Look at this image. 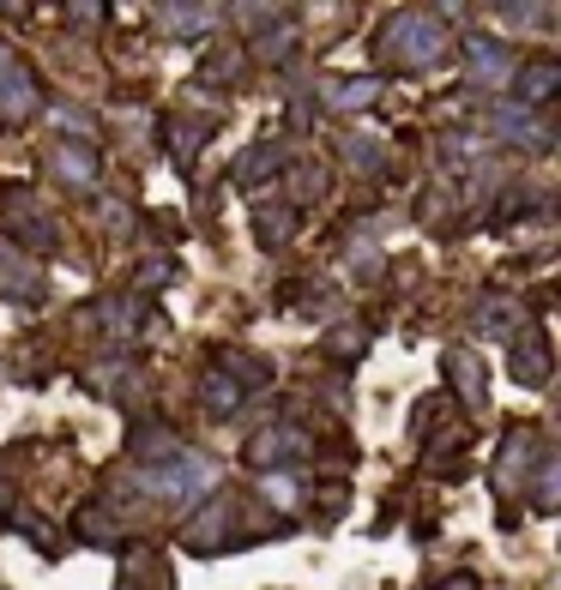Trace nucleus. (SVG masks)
<instances>
[{
    "label": "nucleus",
    "mask_w": 561,
    "mask_h": 590,
    "mask_svg": "<svg viewBox=\"0 0 561 590\" xmlns=\"http://www.w3.org/2000/svg\"><path fill=\"white\" fill-rule=\"evenodd\" d=\"M447 24L435 19V12H399V19L387 24V36H380V55L392 61V67H435L441 55H447Z\"/></svg>",
    "instance_id": "nucleus-1"
},
{
    "label": "nucleus",
    "mask_w": 561,
    "mask_h": 590,
    "mask_svg": "<svg viewBox=\"0 0 561 590\" xmlns=\"http://www.w3.org/2000/svg\"><path fill=\"white\" fill-rule=\"evenodd\" d=\"M212 477H218V470L199 452H170V458L139 470V482H145L151 494H199V489H212Z\"/></svg>",
    "instance_id": "nucleus-2"
},
{
    "label": "nucleus",
    "mask_w": 561,
    "mask_h": 590,
    "mask_svg": "<svg viewBox=\"0 0 561 590\" xmlns=\"http://www.w3.org/2000/svg\"><path fill=\"white\" fill-rule=\"evenodd\" d=\"M309 452H314V440L302 428H290V422H278V428H260L248 440V465L253 470H296V465H309Z\"/></svg>",
    "instance_id": "nucleus-3"
},
{
    "label": "nucleus",
    "mask_w": 561,
    "mask_h": 590,
    "mask_svg": "<svg viewBox=\"0 0 561 590\" xmlns=\"http://www.w3.org/2000/svg\"><path fill=\"white\" fill-rule=\"evenodd\" d=\"M36 102H43V91H36L31 67H24V61L0 43V114H7V121H31Z\"/></svg>",
    "instance_id": "nucleus-4"
},
{
    "label": "nucleus",
    "mask_w": 561,
    "mask_h": 590,
    "mask_svg": "<svg viewBox=\"0 0 561 590\" xmlns=\"http://www.w3.org/2000/svg\"><path fill=\"white\" fill-rule=\"evenodd\" d=\"M465 67L477 85H514V55L501 36H465Z\"/></svg>",
    "instance_id": "nucleus-5"
},
{
    "label": "nucleus",
    "mask_w": 561,
    "mask_h": 590,
    "mask_svg": "<svg viewBox=\"0 0 561 590\" xmlns=\"http://www.w3.org/2000/svg\"><path fill=\"white\" fill-rule=\"evenodd\" d=\"M489 127H495L501 139H519L526 151H550V145H555L550 121H543L538 109H519V102H507V109H495V114H489Z\"/></svg>",
    "instance_id": "nucleus-6"
},
{
    "label": "nucleus",
    "mask_w": 561,
    "mask_h": 590,
    "mask_svg": "<svg viewBox=\"0 0 561 590\" xmlns=\"http://www.w3.org/2000/svg\"><path fill=\"white\" fill-rule=\"evenodd\" d=\"M0 211H7V229L24 241V248H36V253L55 248V223H48L43 211H31V205H24V187H12V194L0 199Z\"/></svg>",
    "instance_id": "nucleus-7"
},
{
    "label": "nucleus",
    "mask_w": 561,
    "mask_h": 590,
    "mask_svg": "<svg viewBox=\"0 0 561 590\" xmlns=\"http://www.w3.org/2000/svg\"><path fill=\"white\" fill-rule=\"evenodd\" d=\"M507 362H514L519 386H543L550 380V343H543V331H514L507 338Z\"/></svg>",
    "instance_id": "nucleus-8"
},
{
    "label": "nucleus",
    "mask_w": 561,
    "mask_h": 590,
    "mask_svg": "<svg viewBox=\"0 0 561 590\" xmlns=\"http://www.w3.org/2000/svg\"><path fill=\"white\" fill-rule=\"evenodd\" d=\"M236 518H241V512L229 506V500H212L206 518H194V524L182 531V543L194 548V555H206V548H218V543H229V536H236Z\"/></svg>",
    "instance_id": "nucleus-9"
},
{
    "label": "nucleus",
    "mask_w": 561,
    "mask_h": 590,
    "mask_svg": "<svg viewBox=\"0 0 561 590\" xmlns=\"http://www.w3.org/2000/svg\"><path fill=\"white\" fill-rule=\"evenodd\" d=\"M48 170H55L67 187H97V151H91V145H73V139H61V145L48 151Z\"/></svg>",
    "instance_id": "nucleus-10"
},
{
    "label": "nucleus",
    "mask_w": 561,
    "mask_h": 590,
    "mask_svg": "<svg viewBox=\"0 0 561 590\" xmlns=\"http://www.w3.org/2000/svg\"><path fill=\"white\" fill-rule=\"evenodd\" d=\"M555 85H561V67H555V61H531V67L514 73V102H519V109H538V102L555 97Z\"/></svg>",
    "instance_id": "nucleus-11"
},
{
    "label": "nucleus",
    "mask_w": 561,
    "mask_h": 590,
    "mask_svg": "<svg viewBox=\"0 0 561 590\" xmlns=\"http://www.w3.org/2000/svg\"><path fill=\"white\" fill-rule=\"evenodd\" d=\"M447 380H453V392L465 397L471 409L489 404V380H483V362L471 350H447Z\"/></svg>",
    "instance_id": "nucleus-12"
},
{
    "label": "nucleus",
    "mask_w": 561,
    "mask_h": 590,
    "mask_svg": "<svg viewBox=\"0 0 561 590\" xmlns=\"http://www.w3.org/2000/svg\"><path fill=\"white\" fill-rule=\"evenodd\" d=\"M0 295H19V302H36L43 295V277L31 272V260L12 248H0Z\"/></svg>",
    "instance_id": "nucleus-13"
},
{
    "label": "nucleus",
    "mask_w": 561,
    "mask_h": 590,
    "mask_svg": "<svg viewBox=\"0 0 561 590\" xmlns=\"http://www.w3.org/2000/svg\"><path fill=\"white\" fill-rule=\"evenodd\" d=\"M127 452H133L139 465H158V452L170 458V452H182V446H175V434L163 428V422H139V428L127 434Z\"/></svg>",
    "instance_id": "nucleus-14"
},
{
    "label": "nucleus",
    "mask_w": 561,
    "mask_h": 590,
    "mask_svg": "<svg viewBox=\"0 0 561 590\" xmlns=\"http://www.w3.org/2000/svg\"><path fill=\"white\" fill-rule=\"evenodd\" d=\"M253 236H260V248H284L296 236V211L290 205H260L253 211Z\"/></svg>",
    "instance_id": "nucleus-15"
},
{
    "label": "nucleus",
    "mask_w": 561,
    "mask_h": 590,
    "mask_svg": "<svg viewBox=\"0 0 561 590\" xmlns=\"http://www.w3.org/2000/svg\"><path fill=\"white\" fill-rule=\"evenodd\" d=\"M163 24H170V36H206L224 24L218 7H163Z\"/></svg>",
    "instance_id": "nucleus-16"
},
{
    "label": "nucleus",
    "mask_w": 561,
    "mask_h": 590,
    "mask_svg": "<svg viewBox=\"0 0 561 590\" xmlns=\"http://www.w3.org/2000/svg\"><path fill=\"white\" fill-rule=\"evenodd\" d=\"M278 163H284V151H278V145H248V151L236 157V187H260Z\"/></svg>",
    "instance_id": "nucleus-17"
},
{
    "label": "nucleus",
    "mask_w": 561,
    "mask_h": 590,
    "mask_svg": "<svg viewBox=\"0 0 561 590\" xmlns=\"http://www.w3.org/2000/svg\"><path fill=\"white\" fill-rule=\"evenodd\" d=\"M199 404H206L212 416H229V409L241 404V386H236L229 374H218V368H212V374L199 380Z\"/></svg>",
    "instance_id": "nucleus-18"
},
{
    "label": "nucleus",
    "mask_w": 561,
    "mask_h": 590,
    "mask_svg": "<svg viewBox=\"0 0 561 590\" xmlns=\"http://www.w3.org/2000/svg\"><path fill=\"white\" fill-rule=\"evenodd\" d=\"M321 350L333 356L338 368H344V362H356V356L368 350V326H338V331H326V338H321Z\"/></svg>",
    "instance_id": "nucleus-19"
},
{
    "label": "nucleus",
    "mask_w": 561,
    "mask_h": 590,
    "mask_svg": "<svg viewBox=\"0 0 561 590\" xmlns=\"http://www.w3.org/2000/svg\"><path fill=\"white\" fill-rule=\"evenodd\" d=\"M218 374H229L241 392H248V386H266V380H272V374H266V362H253V356H241V350H224V356H218Z\"/></svg>",
    "instance_id": "nucleus-20"
},
{
    "label": "nucleus",
    "mask_w": 561,
    "mask_h": 590,
    "mask_svg": "<svg viewBox=\"0 0 561 590\" xmlns=\"http://www.w3.org/2000/svg\"><path fill=\"white\" fill-rule=\"evenodd\" d=\"M290 48H296V24H284V19L253 36V61H290Z\"/></svg>",
    "instance_id": "nucleus-21"
},
{
    "label": "nucleus",
    "mask_w": 561,
    "mask_h": 590,
    "mask_svg": "<svg viewBox=\"0 0 561 590\" xmlns=\"http://www.w3.org/2000/svg\"><path fill=\"white\" fill-rule=\"evenodd\" d=\"M375 97H380L375 79H338V85H326V102H333V109H368Z\"/></svg>",
    "instance_id": "nucleus-22"
},
{
    "label": "nucleus",
    "mask_w": 561,
    "mask_h": 590,
    "mask_svg": "<svg viewBox=\"0 0 561 590\" xmlns=\"http://www.w3.org/2000/svg\"><path fill=\"white\" fill-rule=\"evenodd\" d=\"M477 331L514 338V331H519V307H514V302H483V307H477Z\"/></svg>",
    "instance_id": "nucleus-23"
},
{
    "label": "nucleus",
    "mask_w": 561,
    "mask_h": 590,
    "mask_svg": "<svg viewBox=\"0 0 561 590\" xmlns=\"http://www.w3.org/2000/svg\"><path fill=\"white\" fill-rule=\"evenodd\" d=\"M79 536L85 543H121V524H115L109 506H85L79 512Z\"/></svg>",
    "instance_id": "nucleus-24"
},
{
    "label": "nucleus",
    "mask_w": 561,
    "mask_h": 590,
    "mask_svg": "<svg viewBox=\"0 0 561 590\" xmlns=\"http://www.w3.org/2000/svg\"><path fill=\"white\" fill-rule=\"evenodd\" d=\"M321 194H326V175L314 170V163H296V170H290V205H309Z\"/></svg>",
    "instance_id": "nucleus-25"
},
{
    "label": "nucleus",
    "mask_w": 561,
    "mask_h": 590,
    "mask_svg": "<svg viewBox=\"0 0 561 590\" xmlns=\"http://www.w3.org/2000/svg\"><path fill=\"white\" fill-rule=\"evenodd\" d=\"M344 163H350V170H368V175H375L380 163H387V151H380L375 139H363V133H356L350 145H344Z\"/></svg>",
    "instance_id": "nucleus-26"
},
{
    "label": "nucleus",
    "mask_w": 561,
    "mask_h": 590,
    "mask_svg": "<svg viewBox=\"0 0 561 590\" xmlns=\"http://www.w3.org/2000/svg\"><path fill=\"white\" fill-rule=\"evenodd\" d=\"M206 139H212V121H187L182 133L170 139V145H175V157H182V163H194V151L206 145Z\"/></svg>",
    "instance_id": "nucleus-27"
},
{
    "label": "nucleus",
    "mask_w": 561,
    "mask_h": 590,
    "mask_svg": "<svg viewBox=\"0 0 561 590\" xmlns=\"http://www.w3.org/2000/svg\"><path fill=\"white\" fill-rule=\"evenodd\" d=\"M158 284H170V265H163V260H151L145 272H139V289H158Z\"/></svg>",
    "instance_id": "nucleus-28"
},
{
    "label": "nucleus",
    "mask_w": 561,
    "mask_h": 590,
    "mask_svg": "<svg viewBox=\"0 0 561 590\" xmlns=\"http://www.w3.org/2000/svg\"><path fill=\"white\" fill-rule=\"evenodd\" d=\"M441 590H477V584H471V579H447V584H441Z\"/></svg>",
    "instance_id": "nucleus-29"
},
{
    "label": "nucleus",
    "mask_w": 561,
    "mask_h": 590,
    "mask_svg": "<svg viewBox=\"0 0 561 590\" xmlns=\"http://www.w3.org/2000/svg\"><path fill=\"white\" fill-rule=\"evenodd\" d=\"M0 506H7V489H0Z\"/></svg>",
    "instance_id": "nucleus-30"
}]
</instances>
